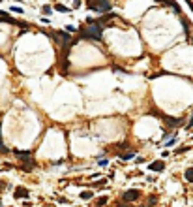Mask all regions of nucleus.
Returning a JSON list of instances; mask_svg holds the SVG:
<instances>
[{
    "instance_id": "nucleus-1",
    "label": "nucleus",
    "mask_w": 193,
    "mask_h": 207,
    "mask_svg": "<svg viewBox=\"0 0 193 207\" xmlns=\"http://www.w3.org/2000/svg\"><path fill=\"white\" fill-rule=\"evenodd\" d=\"M86 23L90 26H83L79 30V38L81 40H98L99 41L101 40V26H99V23L98 21H92V17H88Z\"/></svg>"
},
{
    "instance_id": "nucleus-2",
    "label": "nucleus",
    "mask_w": 193,
    "mask_h": 207,
    "mask_svg": "<svg viewBox=\"0 0 193 207\" xmlns=\"http://www.w3.org/2000/svg\"><path fill=\"white\" fill-rule=\"evenodd\" d=\"M88 8L105 13V11H111V2H109V0H98V2H94V4H88Z\"/></svg>"
},
{
    "instance_id": "nucleus-3",
    "label": "nucleus",
    "mask_w": 193,
    "mask_h": 207,
    "mask_svg": "<svg viewBox=\"0 0 193 207\" xmlns=\"http://www.w3.org/2000/svg\"><path fill=\"white\" fill-rule=\"evenodd\" d=\"M122 198H124V202H133L139 198V190H128V192H124Z\"/></svg>"
},
{
    "instance_id": "nucleus-4",
    "label": "nucleus",
    "mask_w": 193,
    "mask_h": 207,
    "mask_svg": "<svg viewBox=\"0 0 193 207\" xmlns=\"http://www.w3.org/2000/svg\"><path fill=\"white\" fill-rule=\"evenodd\" d=\"M15 198H28V190L24 187H17L15 188Z\"/></svg>"
},
{
    "instance_id": "nucleus-5",
    "label": "nucleus",
    "mask_w": 193,
    "mask_h": 207,
    "mask_svg": "<svg viewBox=\"0 0 193 207\" xmlns=\"http://www.w3.org/2000/svg\"><path fill=\"white\" fill-rule=\"evenodd\" d=\"M163 168H165L163 162H154V164H150V172H163Z\"/></svg>"
},
{
    "instance_id": "nucleus-6",
    "label": "nucleus",
    "mask_w": 193,
    "mask_h": 207,
    "mask_svg": "<svg viewBox=\"0 0 193 207\" xmlns=\"http://www.w3.org/2000/svg\"><path fill=\"white\" fill-rule=\"evenodd\" d=\"M165 121H167V124H171V126H178L180 124V119H173V117H163Z\"/></svg>"
},
{
    "instance_id": "nucleus-7",
    "label": "nucleus",
    "mask_w": 193,
    "mask_h": 207,
    "mask_svg": "<svg viewBox=\"0 0 193 207\" xmlns=\"http://www.w3.org/2000/svg\"><path fill=\"white\" fill-rule=\"evenodd\" d=\"M34 166H36V164H34L32 160H24V164H23V170H24V172H30V170H34Z\"/></svg>"
},
{
    "instance_id": "nucleus-8",
    "label": "nucleus",
    "mask_w": 193,
    "mask_h": 207,
    "mask_svg": "<svg viewBox=\"0 0 193 207\" xmlns=\"http://www.w3.org/2000/svg\"><path fill=\"white\" fill-rule=\"evenodd\" d=\"M54 9H56V11H62V13H68V11H69V8H66V6H62V4H56Z\"/></svg>"
},
{
    "instance_id": "nucleus-9",
    "label": "nucleus",
    "mask_w": 193,
    "mask_h": 207,
    "mask_svg": "<svg viewBox=\"0 0 193 207\" xmlns=\"http://www.w3.org/2000/svg\"><path fill=\"white\" fill-rule=\"evenodd\" d=\"M186 179H188L190 183H193V168H188V170H186Z\"/></svg>"
},
{
    "instance_id": "nucleus-10",
    "label": "nucleus",
    "mask_w": 193,
    "mask_h": 207,
    "mask_svg": "<svg viewBox=\"0 0 193 207\" xmlns=\"http://www.w3.org/2000/svg\"><path fill=\"white\" fill-rule=\"evenodd\" d=\"M81 198H83V200H90V198H92V192H88V190H86V192H83V194H81Z\"/></svg>"
},
{
    "instance_id": "nucleus-11",
    "label": "nucleus",
    "mask_w": 193,
    "mask_h": 207,
    "mask_svg": "<svg viewBox=\"0 0 193 207\" xmlns=\"http://www.w3.org/2000/svg\"><path fill=\"white\" fill-rule=\"evenodd\" d=\"M41 11H43L45 15H49V13H51V6H43V9H41Z\"/></svg>"
},
{
    "instance_id": "nucleus-12",
    "label": "nucleus",
    "mask_w": 193,
    "mask_h": 207,
    "mask_svg": "<svg viewBox=\"0 0 193 207\" xmlns=\"http://www.w3.org/2000/svg\"><path fill=\"white\" fill-rule=\"evenodd\" d=\"M105 204H107V198H105V196H103V198H99V200H98V205H105Z\"/></svg>"
},
{
    "instance_id": "nucleus-13",
    "label": "nucleus",
    "mask_w": 193,
    "mask_h": 207,
    "mask_svg": "<svg viewBox=\"0 0 193 207\" xmlns=\"http://www.w3.org/2000/svg\"><path fill=\"white\" fill-rule=\"evenodd\" d=\"M15 155H17V156H30V151H26V153H17V151H15Z\"/></svg>"
},
{
    "instance_id": "nucleus-14",
    "label": "nucleus",
    "mask_w": 193,
    "mask_h": 207,
    "mask_svg": "<svg viewBox=\"0 0 193 207\" xmlns=\"http://www.w3.org/2000/svg\"><path fill=\"white\" fill-rule=\"evenodd\" d=\"M133 156V153H126V155H122V160H128V158H131Z\"/></svg>"
},
{
    "instance_id": "nucleus-15",
    "label": "nucleus",
    "mask_w": 193,
    "mask_h": 207,
    "mask_svg": "<svg viewBox=\"0 0 193 207\" xmlns=\"http://www.w3.org/2000/svg\"><path fill=\"white\" fill-rule=\"evenodd\" d=\"M0 151H2V153H6V151H8V149L4 147V141H2V139H0Z\"/></svg>"
},
{
    "instance_id": "nucleus-16",
    "label": "nucleus",
    "mask_w": 193,
    "mask_h": 207,
    "mask_svg": "<svg viewBox=\"0 0 193 207\" xmlns=\"http://www.w3.org/2000/svg\"><path fill=\"white\" fill-rule=\"evenodd\" d=\"M81 6V0H73V8H79Z\"/></svg>"
},
{
    "instance_id": "nucleus-17",
    "label": "nucleus",
    "mask_w": 193,
    "mask_h": 207,
    "mask_svg": "<svg viewBox=\"0 0 193 207\" xmlns=\"http://www.w3.org/2000/svg\"><path fill=\"white\" fill-rule=\"evenodd\" d=\"M188 128H193V115H191V121L188 123Z\"/></svg>"
},
{
    "instance_id": "nucleus-18",
    "label": "nucleus",
    "mask_w": 193,
    "mask_h": 207,
    "mask_svg": "<svg viewBox=\"0 0 193 207\" xmlns=\"http://www.w3.org/2000/svg\"><path fill=\"white\" fill-rule=\"evenodd\" d=\"M186 2H188V6L191 8V11H193V2H191V0H186Z\"/></svg>"
},
{
    "instance_id": "nucleus-19",
    "label": "nucleus",
    "mask_w": 193,
    "mask_h": 207,
    "mask_svg": "<svg viewBox=\"0 0 193 207\" xmlns=\"http://www.w3.org/2000/svg\"><path fill=\"white\" fill-rule=\"evenodd\" d=\"M120 207H128V205H120Z\"/></svg>"
},
{
    "instance_id": "nucleus-20",
    "label": "nucleus",
    "mask_w": 193,
    "mask_h": 207,
    "mask_svg": "<svg viewBox=\"0 0 193 207\" xmlns=\"http://www.w3.org/2000/svg\"><path fill=\"white\" fill-rule=\"evenodd\" d=\"M47 207H54V205H47Z\"/></svg>"
},
{
    "instance_id": "nucleus-21",
    "label": "nucleus",
    "mask_w": 193,
    "mask_h": 207,
    "mask_svg": "<svg viewBox=\"0 0 193 207\" xmlns=\"http://www.w3.org/2000/svg\"><path fill=\"white\" fill-rule=\"evenodd\" d=\"M0 2H2V0H0Z\"/></svg>"
}]
</instances>
